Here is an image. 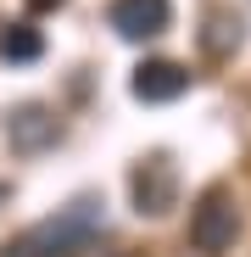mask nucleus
I'll use <instances>...</instances> for the list:
<instances>
[{
  "label": "nucleus",
  "mask_w": 251,
  "mask_h": 257,
  "mask_svg": "<svg viewBox=\"0 0 251 257\" xmlns=\"http://www.w3.org/2000/svg\"><path fill=\"white\" fill-rule=\"evenodd\" d=\"M106 257H129V251H106Z\"/></svg>",
  "instance_id": "9d476101"
},
{
  "label": "nucleus",
  "mask_w": 251,
  "mask_h": 257,
  "mask_svg": "<svg viewBox=\"0 0 251 257\" xmlns=\"http://www.w3.org/2000/svg\"><path fill=\"white\" fill-rule=\"evenodd\" d=\"M234 235H240L234 196H229L223 185L201 190V201L190 207V246H195V251H206V257H218V251H229V246H234Z\"/></svg>",
  "instance_id": "f03ea898"
},
{
  "label": "nucleus",
  "mask_w": 251,
  "mask_h": 257,
  "mask_svg": "<svg viewBox=\"0 0 251 257\" xmlns=\"http://www.w3.org/2000/svg\"><path fill=\"white\" fill-rule=\"evenodd\" d=\"M56 6H67V0H28V12H56Z\"/></svg>",
  "instance_id": "1a4fd4ad"
},
{
  "label": "nucleus",
  "mask_w": 251,
  "mask_h": 257,
  "mask_svg": "<svg viewBox=\"0 0 251 257\" xmlns=\"http://www.w3.org/2000/svg\"><path fill=\"white\" fill-rule=\"evenodd\" d=\"M129 90H134V101H145V106H156V101H179V95L190 90V73H184L179 62H167V56H151V62L134 67Z\"/></svg>",
  "instance_id": "39448f33"
},
{
  "label": "nucleus",
  "mask_w": 251,
  "mask_h": 257,
  "mask_svg": "<svg viewBox=\"0 0 251 257\" xmlns=\"http://www.w3.org/2000/svg\"><path fill=\"white\" fill-rule=\"evenodd\" d=\"M201 45L212 51V56L234 51V45H240V17H229L223 6H212V12H206V34H201Z\"/></svg>",
  "instance_id": "6e6552de"
},
{
  "label": "nucleus",
  "mask_w": 251,
  "mask_h": 257,
  "mask_svg": "<svg viewBox=\"0 0 251 257\" xmlns=\"http://www.w3.org/2000/svg\"><path fill=\"white\" fill-rule=\"evenodd\" d=\"M0 196H6V185H0Z\"/></svg>",
  "instance_id": "9b49d317"
},
{
  "label": "nucleus",
  "mask_w": 251,
  "mask_h": 257,
  "mask_svg": "<svg viewBox=\"0 0 251 257\" xmlns=\"http://www.w3.org/2000/svg\"><path fill=\"white\" fill-rule=\"evenodd\" d=\"M167 23H173L167 0H112V28L123 39H156Z\"/></svg>",
  "instance_id": "423d86ee"
},
{
  "label": "nucleus",
  "mask_w": 251,
  "mask_h": 257,
  "mask_svg": "<svg viewBox=\"0 0 251 257\" xmlns=\"http://www.w3.org/2000/svg\"><path fill=\"white\" fill-rule=\"evenodd\" d=\"M0 128H6V146H12L17 157H39V151H51V146H56V135H62L56 112H51V106H39V101L12 106Z\"/></svg>",
  "instance_id": "20e7f679"
},
{
  "label": "nucleus",
  "mask_w": 251,
  "mask_h": 257,
  "mask_svg": "<svg viewBox=\"0 0 251 257\" xmlns=\"http://www.w3.org/2000/svg\"><path fill=\"white\" fill-rule=\"evenodd\" d=\"M95 235H101V201L95 196H78V201L56 207L51 218H39L34 229L12 235L0 257H73V251L90 246Z\"/></svg>",
  "instance_id": "f257e3e1"
},
{
  "label": "nucleus",
  "mask_w": 251,
  "mask_h": 257,
  "mask_svg": "<svg viewBox=\"0 0 251 257\" xmlns=\"http://www.w3.org/2000/svg\"><path fill=\"white\" fill-rule=\"evenodd\" d=\"M0 56L6 62H39L45 56V34H39L34 23H6L0 28Z\"/></svg>",
  "instance_id": "0eeeda50"
},
{
  "label": "nucleus",
  "mask_w": 251,
  "mask_h": 257,
  "mask_svg": "<svg viewBox=\"0 0 251 257\" xmlns=\"http://www.w3.org/2000/svg\"><path fill=\"white\" fill-rule=\"evenodd\" d=\"M129 196H134V212H140V218H162V212L179 201V174H173V162H167L162 151L145 157V162H134Z\"/></svg>",
  "instance_id": "7ed1b4c3"
}]
</instances>
